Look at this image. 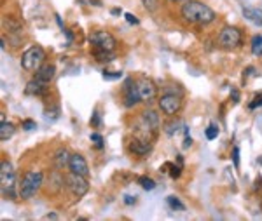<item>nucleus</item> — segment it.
<instances>
[{"mask_svg":"<svg viewBox=\"0 0 262 221\" xmlns=\"http://www.w3.org/2000/svg\"><path fill=\"white\" fill-rule=\"evenodd\" d=\"M101 77H103L105 80H117V79L122 77V71H114V73H111V71H103Z\"/></svg>","mask_w":262,"mask_h":221,"instance_id":"27","label":"nucleus"},{"mask_svg":"<svg viewBox=\"0 0 262 221\" xmlns=\"http://www.w3.org/2000/svg\"><path fill=\"white\" fill-rule=\"evenodd\" d=\"M54 75H56V66L49 65V63H44V65L35 71V79L44 84H49L51 80L54 79Z\"/></svg>","mask_w":262,"mask_h":221,"instance_id":"14","label":"nucleus"},{"mask_svg":"<svg viewBox=\"0 0 262 221\" xmlns=\"http://www.w3.org/2000/svg\"><path fill=\"white\" fill-rule=\"evenodd\" d=\"M243 16L247 18L248 21H252L253 24H257V27L262 28V12L259 9H255V7H243Z\"/></svg>","mask_w":262,"mask_h":221,"instance_id":"16","label":"nucleus"},{"mask_svg":"<svg viewBox=\"0 0 262 221\" xmlns=\"http://www.w3.org/2000/svg\"><path fill=\"white\" fill-rule=\"evenodd\" d=\"M232 162H234V167H239V148L234 146L232 148Z\"/></svg>","mask_w":262,"mask_h":221,"instance_id":"29","label":"nucleus"},{"mask_svg":"<svg viewBox=\"0 0 262 221\" xmlns=\"http://www.w3.org/2000/svg\"><path fill=\"white\" fill-rule=\"evenodd\" d=\"M159 108L164 115L173 117L175 113L180 112L182 108V94H175V92H164L159 100Z\"/></svg>","mask_w":262,"mask_h":221,"instance_id":"6","label":"nucleus"},{"mask_svg":"<svg viewBox=\"0 0 262 221\" xmlns=\"http://www.w3.org/2000/svg\"><path fill=\"white\" fill-rule=\"evenodd\" d=\"M180 173H182V165H171V171H170V176L171 178H179L180 176Z\"/></svg>","mask_w":262,"mask_h":221,"instance_id":"31","label":"nucleus"},{"mask_svg":"<svg viewBox=\"0 0 262 221\" xmlns=\"http://www.w3.org/2000/svg\"><path fill=\"white\" fill-rule=\"evenodd\" d=\"M69 169H70V173L81 174V176H86V178H88V174H90V167H88V162H86V159H84L81 154H72L70 155Z\"/></svg>","mask_w":262,"mask_h":221,"instance_id":"12","label":"nucleus"},{"mask_svg":"<svg viewBox=\"0 0 262 221\" xmlns=\"http://www.w3.org/2000/svg\"><path fill=\"white\" fill-rule=\"evenodd\" d=\"M44 183V174L40 171H28L19 183V197L21 199H32L39 192V188Z\"/></svg>","mask_w":262,"mask_h":221,"instance_id":"2","label":"nucleus"},{"mask_svg":"<svg viewBox=\"0 0 262 221\" xmlns=\"http://www.w3.org/2000/svg\"><path fill=\"white\" fill-rule=\"evenodd\" d=\"M0 188H2V195L6 199H16V195H19V192H16V176H14V169H12L11 162L2 160L0 165Z\"/></svg>","mask_w":262,"mask_h":221,"instance_id":"3","label":"nucleus"},{"mask_svg":"<svg viewBox=\"0 0 262 221\" xmlns=\"http://www.w3.org/2000/svg\"><path fill=\"white\" fill-rule=\"evenodd\" d=\"M37 124H35V120H32V118H27V120L23 122V129L25 131H32V129H35Z\"/></svg>","mask_w":262,"mask_h":221,"instance_id":"30","label":"nucleus"},{"mask_svg":"<svg viewBox=\"0 0 262 221\" xmlns=\"http://www.w3.org/2000/svg\"><path fill=\"white\" fill-rule=\"evenodd\" d=\"M137 202V199L133 197V195H124V204H128V206H131V204Z\"/></svg>","mask_w":262,"mask_h":221,"instance_id":"36","label":"nucleus"},{"mask_svg":"<svg viewBox=\"0 0 262 221\" xmlns=\"http://www.w3.org/2000/svg\"><path fill=\"white\" fill-rule=\"evenodd\" d=\"M46 61V51L40 45H32L21 56V66L25 71H37Z\"/></svg>","mask_w":262,"mask_h":221,"instance_id":"4","label":"nucleus"},{"mask_svg":"<svg viewBox=\"0 0 262 221\" xmlns=\"http://www.w3.org/2000/svg\"><path fill=\"white\" fill-rule=\"evenodd\" d=\"M138 183H140V186L143 190H154L156 188V181L149 176H140L138 178Z\"/></svg>","mask_w":262,"mask_h":221,"instance_id":"22","label":"nucleus"},{"mask_svg":"<svg viewBox=\"0 0 262 221\" xmlns=\"http://www.w3.org/2000/svg\"><path fill=\"white\" fill-rule=\"evenodd\" d=\"M128 150L133 155L147 157L152 152V141L147 138H140V136H133V139L128 144Z\"/></svg>","mask_w":262,"mask_h":221,"instance_id":"10","label":"nucleus"},{"mask_svg":"<svg viewBox=\"0 0 262 221\" xmlns=\"http://www.w3.org/2000/svg\"><path fill=\"white\" fill-rule=\"evenodd\" d=\"M44 219H58V214L56 212H51V214H46Z\"/></svg>","mask_w":262,"mask_h":221,"instance_id":"38","label":"nucleus"},{"mask_svg":"<svg viewBox=\"0 0 262 221\" xmlns=\"http://www.w3.org/2000/svg\"><path fill=\"white\" fill-rule=\"evenodd\" d=\"M67 186H69L70 193L77 199L84 197V195L90 192V183H88L86 176H81V174H75V173H70L67 176Z\"/></svg>","mask_w":262,"mask_h":221,"instance_id":"7","label":"nucleus"},{"mask_svg":"<svg viewBox=\"0 0 262 221\" xmlns=\"http://www.w3.org/2000/svg\"><path fill=\"white\" fill-rule=\"evenodd\" d=\"M12 134H14V126H12L11 122L4 120L2 124H0V139L7 141L9 138H12Z\"/></svg>","mask_w":262,"mask_h":221,"instance_id":"19","label":"nucleus"},{"mask_svg":"<svg viewBox=\"0 0 262 221\" xmlns=\"http://www.w3.org/2000/svg\"><path fill=\"white\" fill-rule=\"evenodd\" d=\"M180 14H182V18H184V21L192 23V24H208L217 18V14H215V11L212 7L200 2V0H187V2L182 6Z\"/></svg>","mask_w":262,"mask_h":221,"instance_id":"1","label":"nucleus"},{"mask_svg":"<svg viewBox=\"0 0 262 221\" xmlns=\"http://www.w3.org/2000/svg\"><path fill=\"white\" fill-rule=\"evenodd\" d=\"M231 96H232V101H234V103H238V101H239V92L236 91V89H231Z\"/></svg>","mask_w":262,"mask_h":221,"instance_id":"37","label":"nucleus"},{"mask_svg":"<svg viewBox=\"0 0 262 221\" xmlns=\"http://www.w3.org/2000/svg\"><path fill=\"white\" fill-rule=\"evenodd\" d=\"M219 45L222 49H236L242 45V32L236 27H226L219 33Z\"/></svg>","mask_w":262,"mask_h":221,"instance_id":"5","label":"nucleus"},{"mask_svg":"<svg viewBox=\"0 0 262 221\" xmlns=\"http://www.w3.org/2000/svg\"><path fill=\"white\" fill-rule=\"evenodd\" d=\"M95 58H96V61H100V63H111L114 56L111 54V51H105V49H95Z\"/></svg>","mask_w":262,"mask_h":221,"instance_id":"20","label":"nucleus"},{"mask_svg":"<svg viewBox=\"0 0 262 221\" xmlns=\"http://www.w3.org/2000/svg\"><path fill=\"white\" fill-rule=\"evenodd\" d=\"M142 124L147 127L149 131H152L154 134H158L159 127H161V120H159V115L154 112V110H145L142 112Z\"/></svg>","mask_w":262,"mask_h":221,"instance_id":"13","label":"nucleus"},{"mask_svg":"<svg viewBox=\"0 0 262 221\" xmlns=\"http://www.w3.org/2000/svg\"><path fill=\"white\" fill-rule=\"evenodd\" d=\"M48 86H49V84H44V82H40V80H37V79H32L30 82L27 84V87H25V94L40 96V94H44V92H46Z\"/></svg>","mask_w":262,"mask_h":221,"instance_id":"15","label":"nucleus"},{"mask_svg":"<svg viewBox=\"0 0 262 221\" xmlns=\"http://www.w3.org/2000/svg\"><path fill=\"white\" fill-rule=\"evenodd\" d=\"M56 21H58V24H60V28H61V30H65V27H63V21H61V18H60L58 14H56Z\"/></svg>","mask_w":262,"mask_h":221,"instance_id":"40","label":"nucleus"},{"mask_svg":"<svg viewBox=\"0 0 262 221\" xmlns=\"http://www.w3.org/2000/svg\"><path fill=\"white\" fill-rule=\"evenodd\" d=\"M111 12H112V14H114V16H119V14H122L121 7H119V9H117V7H114V9H112Z\"/></svg>","mask_w":262,"mask_h":221,"instance_id":"39","label":"nucleus"},{"mask_svg":"<svg viewBox=\"0 0 262 221\" xmlns=\"http://www.w3.org/2000/svg\"><path fill=\"white\" fill-rule=\"evenodd\" d=\"M206 139H215L219 136V127L215 126V124H212L210 127H206Z\"/></svg>","mask_w":262,"mask_h":221,"instance_id":"26","label":"nucleus"},{"mask_svg":"<svg viewBox=\"0 0 262 221\" xmlns=\"http://www.w3.org/2000/svg\"><path fill=\"white\" fill-rule=\"evenodd\" d=\"M91 141H95L96 148H103V136L100 133H93L91 134Z\"/></svg>","mask_w":262,"mask_h":221,"instance_id":"28","label":"nucleus"},{"mask_svg":"<svg viewBox=\"0 0 262 221\" xmlns=\"http://www.w3.org/2000/svg\"><path fill=\"white\" fill-rule=\"evenodd\" d=\"M90 42L95 49H105V51H112L116 49L117 42L114 39L112 33L105 32V30H98V32H93L90 35Z\"/></svg>","mask_w":262,"mask_h":221,"instance_id":"8","label":"nucleus"},{"mask_svg":"<svg viewBox=\"0 0 262 221\" xmlns=\"http://www.w3.org/2000/svg\"><path fill=\"white\" fill-rule=\"evenodd\" d=\"M252 53L255 56H262V35L252 37Z\"/></svg>","mask_w":262,"mask_h":221,"instance_id":"21","label":"nucleus"},{"mask_svg":"<svg viewBox=\"0 0 262 221\" xmlns=\"http://www.w3.org/2000/svg\"><path fill=\"white\" fill-rule=\"evenodd\" d=\"M179 124H180V122H177V120L175 122H168L166 127H164V133H166L168 136H173L177 131H179Z\"/></svg>","mask_w":262,"mask_h":221,"instance_id":"25","label":"nucleus"},{"mask_svg":"<svg viewBox=\"0 0 262 221\" xmlns=\"http://www.w3.org/2000/svg\"><path fill=\"white\" fill-rule=\"evenodd\" d=\"M4 27H7L11 33H21L23 32V24H21V21L14 19L12 16H7V18H4Z\"/></svg>","mask_w":262,"mask_h":221,"instance_id":"17","label":"nucleus"},{"mask_svg":"<svg viewBox=\"0 0 262 221\" xmlns=\"http://www.w3.org/2000/svg\"><path fill=\"white\" fill-rule=\"evenodd\" d=\"M142 4H143V7H145V9L149 11V12L158 11V6H159L158 0H142Z\"/></svg>","mask_w":262,"mask_h":221,"instance_id":"24","label":"nucleus"},{"mask_svg":"<svg viewBox=\"0 0 262 221\" xmlns=\"http://www.w3.org/2000/svg\"><path fill=\"white\" fill-rule=\"evenodd\" d=\"M122 91H124V105L128 106V108H133V106H137L142 101L140 91H138V84H135L133 79H126Z\"/></svg>","mask_w":262,"mask_h":221,"instance_id":"9","label":"nucleus"},{"mask_svg":"<svg viewBox=\"0 0 262 221\" xmlns=\"http://www.w3.org/2000/svg\"><path fill=\"white\" fill-rule=\"evenodd\" d=\"M170 2H187V0H170Z\"/></svg>","mask_w":262,"mask_h":221,"instance_id":"41","label":"nucleus"},{"mask_svg":"<svg viewBox=\"0 0 262 221\" xmlns=\"http://www.w3.org/2000/svg\"><path fill=\"white\" fill-rule=\"evenodd\" d=\"M166 202H168V206H170L173 211H179V212L185 211V206H184V204H182L177 197H173V195H171V197H168V199H166Z\"/></svg>","mask_w":262,"mask_h":221,"instance_id":"23","label":"nucleus"},{"mask_svg":"<svg viewBox=\"0 0 262 221\" xmlns=\"http://www.w3.org/2000/svg\"><path fill=\"white\" fill-rule=\"evenodd\" d=\"M69 160H70V154L65 150V148H60V150L56 152V155H54V162H56V167L61 169L65 167V165H69Z\"/></svg>","mask_w":262,"mask_h":221,"instance_id":"18","label":"nucleus"},{"mask_svg":"<svg viewBox=\"0 0 262 221\" xmlns=\"http://www.w3.org/2000/svg\"><path fill=\"white\" fill-rule=\"evenodd\" d=\"M192 146V138L189 136V133H185V138H184V148H189Z\"/></svg>","mask_w":262,"mask_h":221,"instance_id":"35","label":"nucleus"},{"mask_svg":"<svg viewBox=\"0 0 262 221\" xmlns=\"http://www.w3.org/2000/svg\"><path fill=\"white\" fill-rule=\"evenodd\" d=\"M138 91H140L142 101H145V103L154 101L156 96H158V87H156V84L150 79H142L138 82Z\"/></svg>","mask_w":262,"mask_h":221,"instance_id":"11","label":"nucleus"},{"mask_svg":"<svg viewBox=\"0 0 262 221\" xmlns=\"http://www.w3.org/2000/svg\"><path fill=\"white\" fill-rule=\"evenodd\" d=\"M124 18H126V21H128V23H131V24H138V23H140V21H138V18H135V16L131 14V12H126Z\"/></svg>","mask_w":262,"mask_h":221,"instance_id":"32","label":"nucleus"},{"mask_svg":"<svg viewBox=\"0 0 262 221\" xmlns=\"http://www.w3.org/2000/svg\"><path fill=\"white\" fill-rule=\"evenodd\" d=\"M101 124V118H100V113L95 112L93 113V118H91V126H100Z\"/></svg>","mask_w":262,"mask_h":221,"instance_id":"33","label":"nucleus"},{"mask_svg":"<svg viewBox=\"0 0 262 221\" xmlns=\"http://www.w3.org/2000/svg\"><path fill=\"white\" fill-rule=\"evenodd\" d=\"M257 106H262V96H257L255 101H252V103H250V110L257 108Z\"/></svg>","mask_w":262,"mask_h":221,"instance_id":"34","label":"nucleus"}]
</instances>
